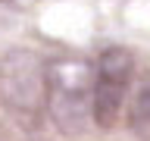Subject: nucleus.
<instances>
[{
  "label": "nucleus",
  "mask_w": 150,
  "mask_h": 141,
  "mask_svg": "<svg viewBox=\"0 0 150 141\" xmlns=\"http://www.w3.org/2000/svg\"><path fill=\"white\" fill-rule=\"evenodd\" d=\"M94 72L78 60L47 63V113L63 135H81L94 122Z\"/></svg>",
  "instance_id": "obj_1"
},
{
  "label": "nucleus",
  "mask_w": 150,
  "mask_h": 141,
  "mask_svg": "<svg viewBox=\"0 0 150 141\" xmlns=\"http://www.w3.org/2000/svg\"><path fill=\"white\" fill-rule=\"evenodd\" d=\"M0 100L22 125L47 110V63L31 50H9L0 60Z\"/></svg>",
  "instance_id": "obj_2"
},
{
  "label": "nucleus",
  "mask_w": 150,
  "mask_h": 141,
  "mask_svg": "<svg viewBox=\"0 0 150 141\" xmlns=\"http://www.w3.org/2000/svg\"><path fill=\"white\" fill-rule=\"evenodd\" d=\"M134 82V56L125 47H106L94 63V125L103 132L116 129L122 110H128V91Z\"/></svg>",
  "instance_id": "obj_3"
},
{
  "label": "nucleus",
  "mask_w": 150,
  "mask_h": 141,
  "mask_svg": "<svg viewBox=\"0 0 150 141\" xmlns=\"http://www.w3.org/2000/svg\"><path fill=\"white\" fill-rule=\"evenodd\" d=\"M125 122H128V132L138 141H150V69H144L131 91L128 110H125Z\"/></svg>",
  "instance_id": "obj_4"
}]
</instances>
